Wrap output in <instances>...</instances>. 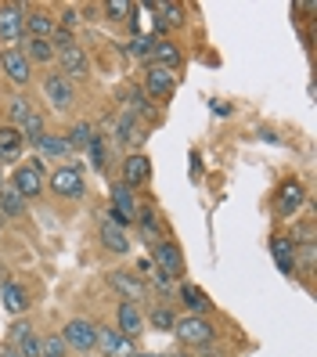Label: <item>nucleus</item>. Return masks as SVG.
I'll list each match as a JSON object with an SVG mask.
<instances>
[{"label":"nucleus","instance_id":"1","mask_svg":"<svg viewBox=\"0 0 317 357\" xmlns=\"http://www.w3.org/2000/svg\"><path fill=\"white\" fill-rule=\"evenodd\" d=\"M58 335L65 340L69 350H79V354H94L98 350V321H91V318H69Z\"/></svg>","mask_w":317,"mask_h":357},{"label":"nucleus","instance_id":"2","mask_svg":"<svg viewBox=\"0 0 317 357\" xmlns=\"http://www.w3.org/2000/svg\"><path fill=\"white\" fill-rule=\"evenodd\" d=\"M47 188H51L58 199H83L87 181H83V170H79L76 162H65V166H58V170L47 177Z\"/></svg>","mask_w":317,"mask_h":357},{"label":"nucleus","instance_id":"3","mask_svg":"<svg viewBox=\"0 0 317 357\" xmlns=\"http://www.w3.org/2000/svg\"><path fill=\"white\" fill-rule=\"evenodd\" d=\"M11 188H15V192L22 195L26 202H29V199H36V195H44V188H47L44 162L33 159V162H26V166H18V170L11 174Z\"/></svg>","mask_w":317,"mask_h":357},{"label":"nucleus","instance_id":"4","mask_svg":"<svg viewBox=\"0 0 317 357\" xmlns=\"http://www.w3.org/2000/svg\"><path fill=\"white\" fill-rule=\"evenodd\" d=\"M173 332H177V340H180L184 347H199V350H206L209 343L217 340V328L209 325L206 318H195V314H187V318H177Z\"/></svg>","mask_w":317,"mask_h":357},{"label":"nucleus","instance_id":"5","mask_svg":"<svg viewBox=\"0 0 317 357\" xmlns=\"http://www.w3.org/2000/svg\"><path fill=\"white\" fill-rule=\"evenodd\" d=\"M155 267H159V275L173 278V282L184 275V257H180V245L173 238H159L155 242Z\"/></svg>","mask_w":317,"mask_h":357},{"label":"nucleus","instance_id":"6","mask_svg":"<svg viewBox=\"0 0 317 357\" xmlns=\"http://www.w3.org/2000/svg\"><path fill=\"white\" fill-rule=\"evenodd\" d=\"M303 202H307V188L300 181H285L278 192H274V213L278 217H295Z\"/></svg>","mask_w":317,"mask_h":357},{"label":"nucleus","instance_id":"7","mask_svg":"<svg viewBox=\"0 0 317 357\" xmlns=\"http://www.w3.org/2000/svg\"><path fill=\"white\" fill-rule=\"evenodd\" d=\"M44 98L54 105L58 112L72 109V105H76V87H72V79H65L61 73H51V76L44 79Z\"/></svg>","mask_w":317,"mask_h":357},{"label":"nucleus","instance_id":"8","mask_svg":"<svg viewBox=\"0 0 317 357\" xmlns=\"http://www.w3.org/2000/svg\"><path fill=\"white\" fill-rule=\"evenodd\" d=\"M0 69H4V76L15 83V87H26V83L33 79V66L22 54V47H8L4 54H0Z\"/></svg>","mask_w":317,"mask_h":357},{"label":"nucleus","instance_id":"9","mask_svg":"<svg viewBox=\"0 0 317 357\" xmlns=\"http://www.w3.org/2000/svg\"><path fill=\"white\" fill-rule=\"evenodd\" d=\"M98 347H101V357H134V340H126L119 328H109V325H98Z\"/></svg>","mask_w":317,"mask_h":357},{"label":"nucleus","instance_id":"10","mask_svg":"<svg viewBox=\"0 0 317 357\" xmlns=\"http://www.w3.org/2000/svg\"><path fill=\"white\" fill-rule=\"evenodd\" d=\"M116 328L126 335V340H137V335L144 332V314H141V307L130 303V300H119V307H116Z\"/></svg>","mask_w":317,"mask_h":357},{"label":"nucleus","instance_id":"11","mask_svg":"<svg viewBox=\"0 0 317 357\" xmlns=\"http://www.w3.org/2000/svg\"><path fill=\"white\" fill-rule=\"evenodd\" d=\"M173 69H162V66H148L144 69V94L148 98H170L173 94Z\"/></svg>","mask_w":317,"mask_h":357},{"label":"nucleus","instance_id":"12","mask_svg":"<svg viewBox=\"0 0 317 357\" xmlns=\"http://www.w3.org/2000/svg\"><path fill=\"white\" fill-rule=\"evenodd\" d=\"M22 22H26V8L22 4H4L0 8V40H4V44L22 40Z\"/></svg>","mask_w":317,"mask_h":357},{"label":"nucleus","instance_id":"13","mask_svg":"<svg viewBox=\"0 0 317 357\" xmlns=\"http://www.w3.org/2000/svg\"><path fill=\"white\" fill-rule=\"evenodd\" d=\"M58 58H61V76H65V79H83V76H91V61H87V54L79 51V44H76V47H65V51H58Z\"/></svg>","mask_w":317,"mask_h":357},{"label":"nucleus","instance_id":"14","mask_svg":"<svg viewBox=\"0 0 317 357\" xmlns=\"http://www.w3.org/2000/svg\"><path fill=\"white\" fill-rule=\"evenodd\" d=\"M270 257H274V264H278L288 278L295 275V238L274 235V238H270Z\"/></svg>","mask_w":317,"mask_h":357},{"label":"nucleus","instance_id":"15","mask_svg":"<svg viewBox=\"0 0 317 357\" xmlns=\"http://www.w3.org/2000/svg\"><path fill=\"white\" fill-rule=\"evenodd\" d=\"M0 300H4V310H11V314H26L29 310V292L18 282H11V278H0Z\"/></svg>","mask_w":317,"mask_h":357},{"label":"nucleus","instance_id":"16","mask_svg":"<svg viewBox=\"0 0 317 357\" xmlns=\"http://www.w3.org/2000/svg\"><path fill=\"white\" fill-rule=\"evenodd\" d=\"M148 177H152V162H148L144 152H134L130 159L123 162V184H126V188H137V184H144Z\"/></svg>","mask_w":317,"mask_h":357},{"label":"nucleus","instance_id":"17","mask_svg":"<svg viewBox=\"0 0 317 357\" xmlns=\"http://www.w3.org/2000/svg\"><path fill=\"white\" fill-rule=\"evenodd\" d=\"M109 285H112L116 292H123V300H130V303H137V300L144 296V282H141L137 275H126V271H112Z\"/></svg>","mask_w":317,"mask_h":357},{"label":"nucleus","instance_id":"18","mask_svg":"<svg viewBox=\"0 0 317 357\" xmlns=\"http://www.w3.org/2000/svg\"><path fill=\"white\" fill-rule=\"evenodd\" d=\"M98 238H101V245L109 249V253H130V238H126V231L123 227H116L112 220H101V231H98Z\"/></svg>","mask_w":317,"mask_h":357},{"label":"nucleus","instance_id":"19","mask_svg":"<svg viewBox=\"0 0 317 357\" xmlns=\"http://www.w3.org/2000/svg\"><path fill=\"white\" fill-rule=\"evenodd\" d=\"M54 18L47 11H33L26 15V22H22V33H29V40H51L54 36Z\"/></svg>","mask_w":317,"mask_h":357},{"label":"nucleus","instance_id":"20","mask_svg":"<svg viewBox=\"0 0 317 357\" xmlns=\"http://www.w3.org/2000/svg\"><path fill=\"white\" fill-rule=\"evenodd\" d=\"M22 149H26L22 134L4 123V127H0V162H15L18 155H22Z\"/></svg>","mask_w":317,"mask_h":357},{"label":"nucleus","instance_id":"21","mask_svg":"<svg viewBox=\"0 0 317 357\" xmlns=\"http://www.w3.org/2000/svg\"><path fill=\"white\" fill-rule=\"evenodd\" d=\"M33 149H36L40 155H44V159H69V155H72L69 141L61 137V134H44V137H40V141L33 144Z\"/></svg>","mask_w":317,"mask_h":357},{"label":"nucleus","instance_id":"22","mask_svg":"<svg viewBox=\"0 0 317 357\" xmlns=\"http://www.w3.org/2000/svg\"><path fill=\"white\" fill-rule=\"evenodd\" d=\"M109 199H112V213H119L123 220H134L137 202H134V195H130V188H126V184H112Z\"/></svg>","mask_w":317,"mask_h":357},{"label":"nucleus","instance_id":"23","mask_svg":"<svg viewBox=\"0 0 317 357\" xmlns=\"http://www.w3.org/2000/svg\"><path fill=\"white\" fill-rule=\"evenodd\" d=\"M148 66H162V69L180 66V51H177L173 40H155V47H152V58H148Z\"/></svg>","mask_w":317,"mask_h":357},{"label":"nucleus","instance_id":"24","mask_svg":"<svg viewBox=\"0 0 317 357\" xmlns=\"http://www.w3.org/2000/svg\"><path fill=\"white\" fill-rule=\"evenodd\" d=\"M177 292H180V300H184V307L192 310L195 318H202V314L209 310V296H206V292H202L199 285H192V282H184V285H180Z\"/></svg>","mask_w":317,"mask_h":357},{"label":"nucleus","instance_id":"25","mask_svg":"<svg viewBox=\"0 0 317 357\" xmlns=\"http://www.w3.org/2000/svg\"><path fill=\"white\" fill-rule=\"evenodd\" d=\"M0 217H26V199L11 184L0 188Z\"/></svg>","mask_w":317,"mask_h":357},{"label":"nucleus","instance_id":"26","mask_svg":"<svg viewBox=\"0 0 317 357\" xmlns=\"http://www.w3.org/2000/svg\"><path fill=\"white\" fill-rule=\"evenodd\" d=\"M33 112H36V109L29 105V98H22V94L11 98V101H8V127H15V130H18V127H22V123H26Z\"/></svg>","mask_w":317,"mask_h":357},{"label":"nucleus","instance_id":"27","mask_svg":"<svg viewBox=\"0 0 317 357\" xmlns=\"http://www.w3.org/2000/svg\"><path fill=\"white\" fill-rule=\"evenodd\" d=\"M98 134H94V127L91 123H76V127L65 134V141H69V149L76 152V149H91V141H94Z\"/></svg>","mask_w":317,"mask_h":357},{"label":"nucleus","instance_id":"28","mask_svg":"<svg viewBox=\"0 0 317 357\" xmlns=\"http://www.w3.org/2000/svg\"><path fill=\"white\" fill-rule=\"evenodd\" d=\"M22 54L29 58V66H33V61H40V66H44V61L54 58V47H51V40H26V51H22Z\"/></svg>","mask_w":317,"mask_h":357},{"label":"nucleus","instance_id":"29","mask_svg":"<svg viewBox=\"0 0 317 357\" xmlns=\"http://www.w3.org/2000/svg\"><path fill=\"white\" fill-rule=\"evenodd\" d=\"M18 134H22V141H29V144H36L40 137H44L47 134V127H44V116H40V112H33L26 123H22V127H18Z\"/></svg>","mask_w":317,"mask_h":357},{"label":"nucleus","instance_id":"30","mask_svg":"<svg viewBox=\"0 0 317 357\" xmlns=\"http://www.w3.org/2000/svg\"><path fill=\"white\" fill-rule=\"evenodd\" d=\"M11 347H15L18 354H22V357H40V335H36V332H33V325H29V328H26L22 335H18V340H15Z\"/></svg>","mask_w":317,"mask_h":357},{"label":"nucleus","instance_id":"31","mask_svg":"<svg viewBox=\"0 0 317 357\" xmlns=\"http://www.w3.org/2000/svg\"><path fill=\"white\" fill-rule=\"evenodd\" d=\"M134 220L141 224V235H144V238L159 242V238H155V235H159V217H155V209H137Z\"/></svg>","mask_w":317,"mask_h":357},{"label":"nucleus","instance_id":"32","mask_svg":"<svg viewBox=\"0 0 317 357\" xmlns=\"http://www.w3.org/2000/svg\"><path fill=\"white\" fill-rule=\"evenodd\" d=\"M148 325L159 328V332H173V325H177V314H173L170 307H159V310L148 314Z\"/></svg>","mask_w":317,"mask_h":357},{"label":"nucleus","instance_id":"33","mask_svg":"<svg viewBox=\"0 0 317 357\" xmlns=\"http://www.w3.org/2000/svg\"><path fill=\"white\" fill-rule=\"evenodd\" d=\"M65 340H61L58 332H51L47 340H40V357H65Z\"/></svg>","mask_w":317,"mask_h":357},{"label":"nucleus","instance_id":"34","mask_svg":"<svg viewBox=\"0 0 317 357\" xmlns=\"http://www.w3.org/2000/svg\"><path fill=\"white\" fill-rule=\"evenodd\" d=\"M152 47H155V36H134V54L137 58H152Z\"/></svg>","mask_w":317,"mask_h":357},{"label":"nucleus","instance_id":"35","mask_svg":"<svg viewBox=\"0 0 317 357\" xmlns=\"http://www.w3.org/2000/svg\"><path fill=\"white\" fill-rule=\"evenodd\" d=\"M126 11H134V4H126V0H109L105 4V15L109 18H126Z\"/></svg>","mask_w":317,"mask_h":357},{"label":"nucleus","instance_id":"36","mask_svg":"<svg viewBox=\"0 0 317 357\" xmlns=\"http://www.w3.org/2000/svg\"><path fill=\"white\" fill-rule=\"evenodd\" d=\"M155 11H162V18H166V22H170V26H177L180 22V4H155Z\"/></svg>","mask_w":317,"mask_h":357},{"label":"nucleus","instance_id":"37","mask_svg":"<svg viewBox=\"0 0 317 357\" xmlns=\"http://www.w3.org/2000/svg\"><path fill=\"white\" fill-rule=\"evenodd\" d=\"M91 162H94V170H105V149H101V137H94L91 141Z\"/></svg>","mask_w":317,"mask_h":357},{"label":"nucleus","instance_id":"38","mask_svg":"<svg viewBox=\"0 0 317 357\" xmlns=\"http://www.w3.org/2000/svg\"><path fill=\"white\" fill-rule=\"evenodd\" d=\"M61 22H65V29L76 22V8H65V11H61Z\"/></svg>","mask_w":317,"mask_h":357},{"label":"nucleus","instance_id":"39","mask_svg":"<svg viewBox=\"0 0 317 357\" xmlns=\"http://www.w3.org/2000/svg\"><path fill=\"white\" fill-rule=\"evenodd\" d=\"M0 357H22V354H18L11 343H4V347H0Z\"/></svg>","mask_w":317,"mask_h":357},{"label":"nucleus","instance_id":"40","mask_svg":"<svg viewBox=\"0 0 317 357\" xmlns=\"http://www.w3.org/2000/svg\"><path fill=\"white\" fill-rule=\"evenodd\" d=\"M134 357H162V354H134Z\"/></svg>","mask_w":317,"mask_h":357},{"label":"nucleus","instance_id":"41","mask_svg":"<svg viewBox=\"0 0 317 357\" xmlns=\"http://www.w3.org/2000/svg\"><path fill=\"white\" fill-rule=\"evenodd\" d=\"M166 357H187V354H166Z\"/></svg>","mask_w":317,"mask_h":357},{"label":"nucleus","instance_id":"42","mask_svg":"<svg viewBox=\"0 0 317 357\" xmlns=\"http://www.w3.org/2000/svg\"><path fill=\"white\" fill-rule=\"evenodd\" d=\"M79 357H98V354H79Z\"/></svg>","mask_w":317,"mask_h":357},{"label":"nucleus","instance_id":"43","mask_svg":"<svg viewBox=\"0 0 317 357\" xmlns=\"http://www.w3.org/2000/svg\"><path fill=\"white\" fill-rule=\"evenodd\" d=\"M0 188H4V177H0Z\"/></svg>","mask_w":317,"mask_h":357},{"label":"nucleus","instance_id":"44","mask_svg":"<svg viewBox=\"0 0 317 357\" xmlns=\"http://www.w3.org/2000/svg\"><path fill=\"white\" fill-rule=\"evenodd\" d=\"M206 357H217V354H206Z\"/></svg>","mask_w":317,"mask_h":357}]
</instances>
